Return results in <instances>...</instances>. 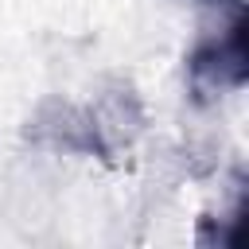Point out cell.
Wrapping results in <instances>:
<instances>
[{
    "mask_svg": "<svg viewBox=\"0 0 249 249\" xmlns=\"http://www.w3.org/2000/svg\"><path fill=\"white\" fill-rule=\"evenodd\" d=\"M210 4H218V0H210Z\"/></svg>",
    "mask_w": 249,
    "mask_h": 249,
    "instance_id": "2",
    "label": "cell"
},
{
    "mask_svg": "<svg viewBox=\"0 0 249 249\" xmlns=\"http://www.w3.org/2000/svg\"><path fill=\"white\" fill-rule=\"evenodd\" d=\"M187 70H191V89L198 97L222 86H241L245 82V19L237 16L222 39L198 43Z\"/></svg>",
    "mask_w": 249,
    "mask_h": 249,
    "instance_id": "1",
    "label": "cell"
}]
</instances>
